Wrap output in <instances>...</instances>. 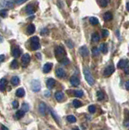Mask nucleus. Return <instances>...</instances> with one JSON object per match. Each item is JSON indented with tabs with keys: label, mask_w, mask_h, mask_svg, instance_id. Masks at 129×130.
<instances>
[{
	"label": "nucleus",
	"mask_w": 129,
	"mask_h": 130,
	"mask_svg": "<svg viewBox=\"0 0 129 130\" xmlns=\"http://www.w3.org/2000/svg\"><path fill=\"white\" fill-rule=\"evenodd\" d=\"M97 97L98 100H103L104 99V94H103V92L101 91H97Z\"/></svg>",
	"instance_id": "c756f323"
},
{
	"label": "nucleus",
	"mask_w": 129,
	"mask_h": 130,
	"mask_svg": "<svg viewBox=\"0 0 129 130\" xmlns=\"http://www.w3.org/2000/svg\"><path fill=\"white\" fill-rule=\"evenodd\" d=\"M70 83H71L72 86L77 87V86H79V84H80V80L77 77L72 76L71 78H70Z\"/></svg>",
	"instance_id": "1a4fd4ad"
},
{
	"label": "nucleus",
	"mask_w": 129,
	"mask_h": 130,
	"mask_svg": "<svg viewBox=\"0 0 129 130\" xmlns=\"http://www.w3.org/2000/svg\"><path fill=\"white\" fill-rule=\"evenodd\" d=\"M73 104H74V106L76 107V108H77V107H80L82 106V102L80 100H78V99H74V101H73Z\"/></svg>",
	"instance_id": "c85d7f7f"
},
{
	"label": "nucleus",
	"mask_w": 129,
	"mask_h": 130,
	"mask_svg": "<svg viewBox=\"0 0 129 130\" xmlns=\"http://www.w3.org/2000/svg\"><path fill=\"white\" fill-rule=\"evenodd\" d=\"M91 38H92L93 42H98L100 39V36L98 32H94V33L92 34V36H91Z\"/></svg>",
	"instance_id": "a211bd4d"
},
{
	"label": "nucleus",
	"mask_w": 129,
	"mask_h": 130,
	"mask_svg": "<svg viewBox=\"0 0 129 130\" xmlns=\"http://www.w3.org/2000/svg\"><path fill=\"white\" fill-rule=\"evenodd\" d=\"M19 78H18L17 76H14L12 77L11 78V84L13 85V86H17V85H19Z\"/></svg>",
	"instance_id": "4be33fe9"
},
{
	"label": "nucleus",
	"mask_w": 129,
	"mask_h": 130,
	"mask_svg": "<svg viewBox=\"0 0 129 130\" xmlns=\"http://www.w3.org/2000/svg\"><path fill=\"white\" fill-rule=\"evenodd\" d=\"M26 12L28 15H32L35 13V8L32 4H28L26 7Z\"/></svg>",
	"instance_id": "2eb2a0df"
},
{
	"label": "nucleus",
	"mask_w": 129,
	"mask_h": 130,
	"mask_svg": "<svg viewBox=\"0 0 129 130\" xmlns=\"http://www.w3.org/2000/svg\"><path fill=\"white\" fill-rule=\"evenodd\" d=\"M7 84V81L6 78L0 79V91H4L5 89H6Z\"/></svg>",
	"instance_id": "9b49d317"
},
{
	"label": "nucleus",
	"mask_w": 129,
	"mask_h": 130,
	"mask_svg": "<svg viewBox=\"0 0 129 130\" xmlns=\"http://www.w3.org/2000/svg\"><path fill=\"white\" fill-rule=\"evenodd\" d=\"M74 95L76 97H82L83 95V91L82 90H76L74 91Z\"/></svg>",
	"instance_id": "7c9ffc66"
},
{
	"label": "nucleus",
	"mask_w": 129,
	"mask_h": 130,
	"mask_svg": "<svg viewBox=\"0 0 129 130\" xmlns=\"http://www.w3.org/2000/svg\"><path fill=\"white\" fill-rule=\"evenodd\" d=\"M92 53L94 56H98L99 54V49H98L97 47H94L92 49Z\"/></svg>",
	"instance_id": "473e14b6"
},
{
	"label": "nucleus",
	"mask_w": 129,
	"mask_h": 130,
	"mask_svg": "<svg viewBox=\"0 0 129 130\" xmlns=\"http://www.w3.org/2000/svg\"><path fill=\"white\" fill-rule=\"evenodd\" d=\"M88 110H89V112L90 113H95L96 107H95V106H94V105H90V106L88 107Z\"/></svg>",
	"instance_id": "c9c22d12"
},
{
	"label": "nucleus",
	"mask_w": 129,
	"mask_h": 130,
	"mask_svg": "<svg viewBox=\"0 0 129 130\" xmlns=\"http://www.w3.org/2000/svg\"><path fill=\"white\" fill-rule=\"evenodd\" d=\"M4 59H5V56L4 55H0V63H1V62H2L4 61Z\"/></svg>",
	"instance_id": "c03bdc74"
},
{
	"label": "nucleus",
	"mask_w": 129,
	"mask_h": 130,
	"mask_svg": "<svg viewBox=\"0 0 129 130\" xmlns=\"http://www.w3.org/2000/svg\"><path fill=\"white\" fill-rule=\"evenodd\" d=\"M16 95L18 96V97H24V95H25V91H24V88H19V89L16 91Z\"/></svg>",
	"instance_id": "412c9836"
},
{
	"label": "nucleus",
	"mask_w": 129,
	"mask_h": 130,
	"mask_svg": "<svg viewBox=\"0 0 129 130\" xmlns=\"http://www.w3.org/2000/svg\"><path fill=\"white\" fill-rule=\"evenodd\" d=\"M2 41H3V38H2V35L0 34V43H1V42H2Z\"/></svg>",
	"instance_id": "09e8293b"
},
{
	"label": "nucleus",
	"mask_w": 129,
	"mask_h": 130,
	"mask_svg": "<svg viewBox=\"0 0 129 130\" xmlns=\"http://www.w3.org/2000/svg\"><path fill=\"white\" fill-rule=\"evenodd\" d=\"M46 84H47V87H48L49 89L53 88L54 86H55V84H56L55 79H53V78H49V79L47 80Z\"/></svg>",
	"instance_id": "f8f14e48"
},
{
	"label": "nucleus",
	"mask_w": 129,
	"mask_h": 130,
	"mask_svg": "<svg viewBox=\"0 0 129 130\" xmlns=\"http://www.w3.org/2000/svg\"><path fill=\"white\" fill-rule=\"evenodd\" d=\"M125 126H128L129 125V121H125Z\"/></svg>",
	"instance_id": "8fccbe9b"
},
{
	"label": "nucleus",
	"mask_w": 129,
	"mask_h": 130,
	"mask_svg": "<svg viewBox=\"0 0 129 130\" xmlns=\"http://www.w3.org/2000/svg\"><path fill=\"white\" fill-rule=\"evenodd\" d=\"M125 87H126V89H127L128 91H129V80L125 82Z\"/></svg>",
	"instance_id": "a18cd8bd"
},
{
	"label": "nucleus",
	"mask_w": 129,
	"mask_h": 130,
	"mask_svg": "<svg viewBox=\"0 0 129 130\" xmlns=\"http://www.w3.org/2000/svg\"><path fill=\"white\" fill-rule=\"evenodd\" d=\"M60 62V63H61L62 65H68V64L69 63V60L68 59L67 57H64V58H63Z\"/></svg>",
	"instance_id": "f704fd0d"
},
{
	"label": "nucleus",
	"mask_w": 129,
	"mask_h": 130,
	"mask_svg": "<svg viewBox=\"0 0 129 130\" xmlns=\"http://www.w3.org/2000/svg\"><path fill=\"white\" fill-rule=\"evenodd\" d=\"M21 109H22L24 112H27L29 110L28 104H26V103H24V104H23V105H22V108H21Z\"/></svg>",
	"instance_id": "2f4dec72"
},
{
	"label": "nucleus",
	"mask_w": 129,
	"mask_h": 130,
	"mask_svg": "<svg viewBox=\"0 0 129 130\" xmlns=\"http://www.w3.org/2000/svg\"><path fill=\"white\" fill-rule=\"evenodd\" d=\"M83 74H84V77L86 80V82H88V84L90 85V86L94 85V83H95V79H94L91 73H90V71L89 70V69L83 68Z\"/></svg>",
	"instance_id": "f03ea898"
},
{
	"label": "nucleus",
	"mask_w": 129,
	"mask_h": 130,
	"mask_svg": "<svg viewBox=\"0 0 129 130\" xmlns=\"http://www.w3.org/2000/svg\"><path fill=\"white\" fill-rule=\"evenodd\" d=\"M66 52H65V49L63 48L62 46H57L55 49V55L56 57H57V61H60L61 60L64 58Z\"/></svg>",
	"instance_id": "f257e3e1"
},
{
	"label": "nucleus",
	"mask_w": 129,
	"mask_h": 130,
	"mask_svg": "<svg viewBox=\"0 0 129 130\" xmlns=\"http://www.w3.org/2000/svg\"><path fill=\"white\" fill-rule=\"evenodd\" d=\"M65 75V72L62 68H58L56 70V76L58 78H63Z\"/></svg>",
	"instance_id": "ddd939ff"
},
{
	"label": "nucleus",
	"mask_w": 129,
	"mask_h": 130,
	"mask_svg": "<svg viewBox=\"0 0 129 130\" xmlns=\"http://www.w3.org/2000/svg\"><path fill=\"white\" fill-rule=\"evenodd\" d=\"M69 42H70V41H66V43L68 44V46H69V48H74V45H73L72 42H71V43H69Z\"/></svg>",
	"instance_id": "37998d69"
},
{
	"label": "nucleus",
	"mask_w": 129,
	"mask_h": 130,
	"mask_svg": "<svg viewBox=\"0 0 129 130\" xmlns=\"http://www.w3.org/2000/svg\"><path fill=\"white\" fill-rule=\"evenodd\" d=\"M27 1V0H17L16 2H17V4H23V3H24L25 2Z\"/></svg>",
	"instance_id": "a19ab883"
},
{
	"label": "nucleus",
	"mask_w": 129,
	"mask_h": 130,
	"mask_svg": "<svg viewBox=\"0 0 129 130\" xmlns=\"http://www.w3.org/2000/svg\"><path fill=\"white\" fill-rule=\"evenodd\" d=\"M5 5H6L8 8H12V7H14L13 2H11V1H6V3H5Z\"/></svg>",
	"instance_id": "4c0bfd02"
},
{
	"label": "nucleus",
	"mask_w": 129,
	"mask_h": 130,
	"mask_svg": "<svg viewBox=\"0 0 129 130\" xmlns=\"http://www.w3.org/2000/svg\"><path fill=\"white\" fill-rule=\"evenodd\" d=\"M30 61H31V57H30L29 54H24L22 57V64H23V66L25 67L27 66V64L29 63Z\"/></svg>",
	"instance_id": "0eeeda50"
},
{
	"label": "nucleus",
	"mask_w": 129,
	"mask_h": 130,
	"mask_svg": "<svg viewBox=\"0 0 129 130\" xmlns=\"http://www.w3.org/2000/svg\"><path fill=\"white\" fill-rule=\"evenodd\" d=\"M114 71H115V66L113 65H109V66L106 67L104 71H103V76L104 77L110 76L114 73Z\"/></svg>",
	"instance_id": "7ed1b4c3"
},
{
	"label": "nucleus",
	"mask_w": 129,
	"mask_h": 130,
	"mask_svg": "<svg viewBox=\"0 0 129 130\" xmlns=\"http://www.w3.org/2000/svg\"><path fill=\"white\" fill-rule=\"evenodd\" d=\"M24 114H25V112L21 109V110H19V111L16 112V116L17 119H21L23 116H24Z\"/></svg>",
	"instance_id": "b1692460"
},
{
	"label": "nucleus",
	"mask_w": 129,
	"mask_h": 130,
	"mask_svg": "<svg viewBox=\"0 0 129 130\" xmlns=\"http://www.w3.org/2000/svg\"><path fill=\"white\" fill-rule=\"evenodd\" d=\"M41 89V85H40V82L39 80L35 79L32 82V91L34 92H38L40 91Z\"/></svg>",
	"instance_id": "20e7f679"
},
{
	"label": "nucleus",
	"mask_w": 129,
	"mask_h": 130,
	"mask_svg": "<svg viewBox=\"0 0 129 130\" xmlns=\"http://www.w3.org/2000/svg\"><path fill=\"white\" fill-rule=\"evenodd\" d=\"M51 114H52V118H53L55 120V121L57 122V123L59 124L60 125V119L58 118V116H57V115L56 114V112L53 111V110H51Z\"/></svg>",
	"instance_id": "5701e85b"
},
{
	"label": "nucleus",
	"mask_w": 129,
	"mask_h": 130,
	"mask_svg": "<svg viewBox=\"0 0 129 130\" xmlns=\"http://www.w3.org/2000/svg\"><path fill=\"white\" fill-rule=\"evenodd\" d=\"M52 68V63H49V62H48V63L44 64V67H43V72L45 74H48L49 73L50 71H51V69Z\"/></svg>",
	"instance_id": "9d476101"
},
{
	"label": "nucleus",
	"mask_w": 129,
	"mask_h": 130,
	"mask_svg": "<svg viewBox=\"0 0 129 130\" xmlns=\"http://www.w3.org/2000/svg\"><path fill=\"white\" fill-rule=\"evenodd\" d=\"M55 98L58 102H61L64 99V94L61 91H57L55 93Z\"/></svg>",
	"instance_id": "4468645a"
},
{
	"label": "nucleus",
	"mask_w": 129,
	"mask_h": 130,
	"mask_svg": "<svg viewBox=\"0 0 129 130\" xmlns=\"http://www.w3.org/2000/svg\"><path fill=\"white\" fill-rule=\"evenodd\" d=\"M38 109H39V112L41 115H45V113H46V109H47V107H46V104H45L44 103H43V102H41L40 104H39V107H38Z\"/></svg>",
	"instance_id": "6e6552de"
},
{
	"label": "nucleus",
	"mask_w": 129,
	"mask_h": 130,
	"mask_svg": "<svg viewBox=\"0 0 129 130\" xmlns=\"http://www.w3.org/2000/svg\"><path fill=\"white\" fill-rule=\"evenodd\" d=\"M0 130H9V129H8V128H7L6 126L1 125V127H0Z\"/></svg>",
	"instance_id": "49530a36"
},
{
	"label": "nucleus",
	"mask_w": 129,
	"mask_h": 130,
	"mask_svg": "<svg viewBox=\"0 0 129 130\" xmlns=\"http://www.w3.org/2000/svg\"><path fill=\"white\" fill-rule=\"evenodd\" d=\"M67 121L69 122V123H75L76 121H77V119H76V117L74 116H73V115H69V116H67Z\"/></svg>",
	"instance_id": "bb28decb"
},
{
	"label": "nucleus",
	"mask_w": 129,
	"mask_h": 130,
	"mask_svg": "<svg viewBox=\"0 0 129 130\" xmlns=\"http://www.w3.org/2000/svg\"><path fill=\"white\" fill-rule=\"evenodd\" d=\"M129 65V60L128 59H121L120 61L118 62L117 66L120 69H124Z\"/></svg>",
	"instance_id": "423d86ee"
},
{
	"label": "nucleus",
	"mask_w": 129,
	"mask_h": 130,
	"mask_svg": "<svg viewBox=\"0 0 129 130\" xmlns=\"http://www.w3.org/2000/svg\"><path fill=\"white\" fill-rule=\"evenodd\" d=\"M40 34L42 35V36H45V35H48L49 34V30L47 28H44L41 30V32H40Z\"/></svg>",
	"instance_id": "58836bf2"
},
{
	"label": "nucleus",
	"mask_w": 129,
	"mask_h": 130,
	"mask_svg": "<svg viewBox=\"0 0 129 130\" xmlns=\"http://www.w3.org/2000/svg\"><path fill=\"white\" fill-rule=\"evenodd\" d=\"M7 16V11L6 9H2L0 11V16L3 17V18H5Z\"/></svg>",
	"instance_id": "72a5a7b5"
},
{
	"label": "nucleus",
	"mask_w": 129,
	"mask_h": 130,
	"mask_svg": "<svg viewBox=\"0 0 129 130\" xmlns=\"http://www.w3.org/2000/svg\"><path fill=\"white\" fill-rule=\"evenodd\" d=\"M126 7H127V10L129 11V1L127 2V4H126Z\"/></svg>",
	"instance_id": "de8ad7c7"
},
{
	"label": "nucleus",
	"mask_w": 129,
	"mask_h": 130,
	"mask_svg": "<svg viewBox=\"0 0 129 130\" xmlns=\"http://www.w3.org/2000/svg\"><path fill=\"white\" fill-rule=\"evenodd\" d=\"M27 33L31 35V34L35 32V31H36V27H35V26L33 25V24H29V25L27 26Z\"/></svg>",
	"instance_id": "f3484780"
},
{
	"label": "nucleus",
	"mask_w": 129,
	"mask_h": 130,
	"mask_svg": "<svg viewBox=\"0 0 129 130\" xmlns=\"http://www.w3.org/2000/svg\"><path fill=\"white\" fill-rule=\"evenodd\" d=\"M90 23L92 25H97L98 24V19L97 17H90Z\"/></svg>",
	"instance_id": "a878e982"
},
{
	"label": "nucleus",
	"mask_w": 129,
	"mask_h": 130,
	"mask_svg": "<svg viewBox=\"0 0 129 130\" xmlns=\"http://www.w3.org/2000/svg\"><path fill=\"white\" fill-rule=\"evenodd\" d=\"M72 130H80L79 129H78L77 128V127H75V128H74V129H73Z\"/></svg>",
	"instance_id": "3c124183"
},
{
	"label": "nucleus",
	"mask_w": 129,
	"mask_h": 130,
	"mask_svg": "<svg viewBox=\"0 0 129 130\" xmlns=\"http://www.w3.org/2000/svg\"><path fill=\"white\" fill-rule=\"evenodd\" d=\"M11 69H17L19 68V63L16 60H13L11 63Z\"/></svg>",
	"instance_id": "cd10ccee"
},
{
	"label": "nucleus",
	"mask_w": 129,
	"mask_h": 130,
	"mask_svg": "<svg viewBox=\"0 0 129 130\" xmlns=\"http://www.w3.org/2000/svg\"><path fill=\"white\" fill-rule=\"evenodd\" d=\"M20 55H21V50L19 49L16 48L13 49V51H12V56L15 57H19Z\"/></svg>",
	"instance_id": "6ab92c4d"
},
{
	"label": "nucleus",
	"mask_w": 129,
	"mask_h": 130,
	"mask_svg": "<svg viewBox=\"0 0 129 130\" xmlns=\"http://www.w3.org/2000/svg\"><path fill=\"white\" fill-rule=\"evenodd\" d=\"M124 72H125L126 74H129V65L127 67H125L124 68Z\"/></svg>",
	"instance_id": "79ce46f5"
},
{
	"label": "nucleus",
	"mask_w": 129,
	"mask_h": 130,
	"mask_svg": "<svg viewBox=\"0 0 129 130\" xmlns=\"http://www.w3.org/2000/svg\"><path fill=\"white\" fill-rule=\"evenodd\" d=\"M100 50H101V52H103V53H107V52H108V48H107V44H106V43L101 44V45H100Z\"/></svg>",
	"instance_id": "aec40b11"
},
{
	"label": "nucleus",
	"mask_w": 129,
	"mask_h": 130,
	"mask_svg": "<svg viewBox=\"0 0 129 130\" xmlns=\"http://www.w3.org/2000/svg\"><path fill=\"white\" fill-rule=\"evenodd\" d=\"M108 35H109V32H108L107 29H103V32H102V36H103V38L108 36Z\"/></svg>",
	"instance_id": "e433bc0d"
},
{
	"label": "nucleus",
	"mask_w": 129,
	"mask_h": 130,
	"mask_svg": "<svg viewBox=\"0 0 129 130\" xmlns=\"http://www.w3.org/2000/svg\"><path fill=\"white\" fill-rule=\"evenodd\" d=\"M32 43V49L33 50H37L40 48V42H31Z\"/></svg>",
	"instance_id": "393cba45"
},
{
	"label": "nucleus",
	"mask_w": 129,
	"mask_h": 130,
	"mask_svg": "<svg viewBox=\"0 0 129 130\" xmlns=\"http://www.w3.org/2000/svg\"><path fill=\"white\" fill-rule=\"evenodd\" d=\"M79 53L81 54V56H82V57H86L89 56L90 51H89V49H88L87 46L83 45L82 47H80L79 48Z\"/></svg>",
	"instance_id": "39448f33"
},
{
	"label": "nucleus",
	"mask_w": 129,
	"mask_h": 130,
	"mask_svg": "<svg viewBox=\"0 0 129 130\" xmlns=\"http://www.w3.org/2000/svg\"><path fill=\"white\" fill-rule=\"evenodd\" d=\"M112 18H113V16H112V14H111V12L110 11H107L103 15V19H104V20L106 21H109Z\"/></svg>",
	"instance_id": "dca6fc26"
},
{
	"label": "nucleus",
	"mask_w": 129,
	"mask_h": 130,
	"mask_svg": "<svg viewBox=\"0 0 129 130\" xmlns=\"http://www.w3.org/2000/svg\"><path fill=\"white\" fill-rule=\"evenodd\" d=\"M36 57H40V59H41V58H40V57H40V54L36 53Z\"/></svg>",
	"instance_id": "603ef678"
},
{
	"label": "nucleus",
	"mask_w": 129,
	"mask_h": 130,
	"mask_svg": "<svg viewBox=\"0 0 129 130\" xmlns=\"http://www.w3.org/2000/svg\"><path fill=\"white\" fill-rule=\"evenodd\" d=\"M12 107H13V108H17V107H19L18 101H16V100L13 101V103H12Z\"/></svg>",
	"instance_id": "ea45409f"
}]
</instances>
